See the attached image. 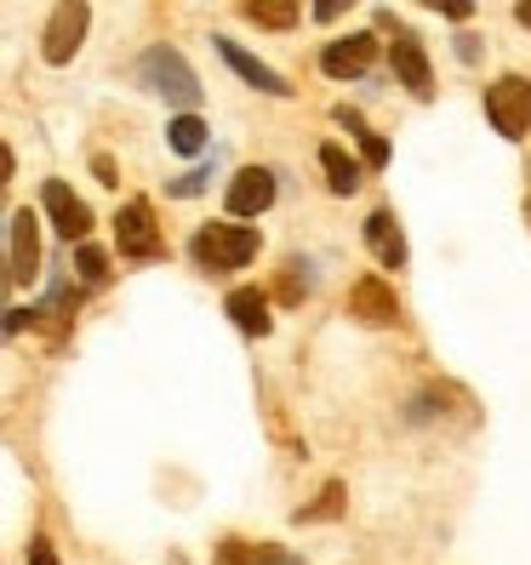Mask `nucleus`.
<instances>
[{
  "instance_id": "f257e3e1",
  "label": "nucleus",
  "mask_w": 531,
  "mask_h": 565,
  "mask_svg": "<svg viewBox=\"0 0 531 565\" xmlns=\"http://www.w3.org/2000/svg\"><path fill=\"white\" fill-rule=\"evenodd\" d=\"M189 257L201 263L206 275L246 269V263L257 257V228H246V223H206V228H194Z\"/></svg>"
},
{
  "instance_id": "f03ea898",
  "label": "nucleus",
  "mask_w": 531,
  "mask_h": 565,
  "mask_svg": "<svg viewBox=\"0 0 531 565\" xmlns=\"http://www.w3.org/2000/svg\"><path fill=\"white\" fill-rule=\"evenodd\" d=\"M138 81H144L155 97H166V104H178L183 115L201 109V81H194V70L183 63L178 46H149V52L138 57Z\"/></svg>"
},
{
  "instance_id": "7ed1b4c3",
  "label": "nucleus",
  "mask_w": 531,
  "mask_h": 565,
  "mask_svg": "<svg viewBox=\"0 0 531 565\" xmlns=\"http://www.w3.org/2000/svg\"><path fill=\"white\" fill-rule=\"evenodd\" d=\"M486 120L503 131L509 143H520L531 131V81L525 75H497L486 86Z\"/></svg>"
},
{
  "instance_id": "20e7f679",
  "label": "nucleus",
  "mask_w": 531,
  "mask_h": 565,
  "mask_svg": "<svg viewBox=\"0 0 531 565\" xmlns=\"http://www.w3.org/2000/svg\"><path fill=\"white\" fill-rule=\"evenodd\" d=\"M115 246H120V257H131V263H155V257L166 252L149 201H126V206H120V217H115Z\"/></svg>"
},
{
  "instance_id": "39448f33",
  "label": "nucleus",
  "mask_w": 531,
  "mask_h": 565,
  "mask_svg": "<svg viewBox=\"0 0 531 565\" xmlns=\"http://www.w3.org/2000/svg\"><path fill=\"white\" fill-rule=\"evenodd\" d=\"M389 63H394V81H401L412 97H435V63H428L423 41L412 35L406 23H394V41H389Z\"/></svg>"
},
{
  "instance_id": "423d86ee",
  "label": "nucleus",
  "mask_w": 531,
  "mask_h": 565,
  "mask_svg": "<svg viewBox=\"0 0 531 565\" xmlns=\"http://www.w3.org/2000/svg\"><path fill=\"white\" fill-rule=\"evenodd\" d=\"M41 206H46V217H52V228H57L63 241H86V235H92V206H86L63 178H52V183L41 189Z\"/></svg>"
},
{
  "instance_id": "0eeeda50",
  "label": "nucleus",
  "mask_w": 531,
  "mask_h": 565,
  "mask_svg": "<svg viewBox=\"0 0 531 565\" xmlns=\"http://www.w3.org/2000/svg\"><path fill=\"white\" fill-rule=\"evenodd\" d=\"M86 29H92V7H57L52 12V23H46V41H41V57L46 63H70L75 52H81V41H86Z\"/></svg>"
},
{
  "instance_id": "6e6552de",
  "label": "nucleus",
  "mask_w": 531,
  "mask_h": 565,
  "mask_svg": "<svg viewBox=\"0 0 531 565\" xmlns=\"http://www.w3.org/2000/svg\"><path fill=\"white\" fill-rule=\"evenodd\" d=\"M275 206V172L269 166H241L235 178H229V212L235 217H263Z\"/></svg>"
},
{
  "instance_id": "1a4fd4ad",
  "label": "nucleus",
  "mask_w": 531,
  "mask_h": 565,
  "mask_svg": "<svg viewBox=\"0 0 531 565\" xmlns=\"http://www.w3.org/2000/svg\"><path fill=\"white\" fill-rule=\"evenodd\" d=\"M349 315L360 326H394L401 320V297H394V286L383 275H367V280H354V291H349Z\"/></svg>"
},
{
  "instance_id": "9d476101",
  "label": "nucleus",
  "mask_w": 531,
  "mask_h": 565,
  "mask_svg": "<svg viewBox=\"0 0 531 565\" xmlns=\"http://www.w3.org/2000/svg\"><path fill=\"white\" fill-rule=\"evenodd\" d=\"M378 63V35H343V41H331L320 52V70L331 81H360Z\"/></svg>"
},
{
  "instance_id": "9b49d317",
  "label": "nucleus",
  "mask_w": 531,
  "mask_h": 565,
  "mask_svg": "<svg viewBox=\"0 0 531 565\" xmlns=\"http://www.w3.org/2000/svg\"><path fill=\"white\" fill-rule=\"evenodd\" d=\"M7 275L12 286H29L41 275V223L35 212H12V252H7Z\"/></svg>"
},
{
  "instance_id": "f8f14e48",
  "label": "nucleus",
  "mask_w": 531,
  "mask_h": 565,
  "mask_svg": "<svg viewBox=\"0 0 531 565\" xmlns=\"http://www.w3.org/2000/svg\"><path fill=\"white\" fill-rule=\"evenodd\" d=\"M217 41V57L229 63V70H235L246 86H257V92H269V97H291V86H286V75H275L269 63H257L241 41H229V35H212Z\"/></svg>"
},
{
  "instance_id": "ddd939ff",
  "label": "nucleus",
  "mask_w": 531,
  "mask_h": 565,
  "mask_svg": "<svg viewBox=\"0 0 531 565\" xmlns=\"http://www.w3.org/2000/svg\"><path fill=\"white\" fill-rule=\"evenodd\" d=\"M223 315L235 320L246 338H269L275 331V315H269V291H257V286H241V291H229V303Z\"/></svg>"
},
{
  "instance_id": "4468645a",
  "label": "nucleus",
  "mask_w": 531,
  "mask_h": 565,
  "mask_svg": "<svg viewBox=\"0 0 531 565\" xmlns=\"http://www.w3.org/2000/svg\"><path fill=\"white\" fill-rule=\"evenodd\" d=\"M367 246H372V257L383 263V269H406V235H401V217H394L389 206H378L367 217Z\"/></svg>"
},
{
  "instance_id": "2eb2a0df",
  "label": "nucleus",
  "mask_w": 531,
  "mask_h": 565,
  "mask_svg": "<svg viewBox=\"0 0 531 565\" xmlns=\"http://www.w3.org/2000/svg\"><path fill=\"white\" fill-rule=\"evenodd\" d=\"M320 166H326V189H331V194H354L360 183H367L360 160H349L338 143H320Z\"/></svg>"
},
{
  "instance_id": "dca6fc26",
  "label": "nucleus",
  "mask_w": 531,
  "mask_h": 565,
  "mask_svg": "<svg viewBox=\"0 0 531 565\" xmlns=\"http://www.w3.org/2000/svg\"><path fill=\"white\" fill-rule=\"evenodd\" d=\"M166 143H172L178 154H201L206 149V120L201 115H178L172 126H166Z\"/></svg>"
},
{
  "instance_id": "f3484780",
  "label": "nucleus",
  "mask_w": 531,
  "mask_h": 565,
  "mask_svg": "<svg viewBox=\"0 0 531 565\" xmlns=\"http://www.w3.org/2000/svg\"><path fill=\"white\" fill-rule=\"evenodd\" d=\"M315 291V263L309 257H286V275H280V303H304Z\"/></svg>"
},
{
  "instance_id": "a211bd4d",
  "label": "nucleus",
  "mask_w": 531,
  "mask_h": 565,
  "mask_svg": "<svg viewBox=\"0 0 531 565\" xmlns=\"http://www.w3.org/2000/svg\"><path fill=\"white\" fill-rule=\"evenodd\" d=\"M246 18L263 23V29H291L297 23V7H291V0H252Z\"/></svg>"
},
{
  "instance_id": "6ab92c4d",
  "label": "nucleus",
  "mask_w": 531,
  "mask_h": 565,
  "mask_svg": "<svg viewBox=\"0 0 531 565\" xmlns=\"http://www.w3.org/2000/svg\"><path fill=\"white\" fill-rule=\"evenodd\" d=\"M280 548H252V543H241V537H229L223 543V554H217V565H269Z\"/></svg>"
},
{
  "instance_id": "aec40b11",
  "label": "nucleus",
  "mask_w": 531,
  "mask_h": 565,
  "mask_svg": "<svg viewBox=\"0 0 531 565\" xmlns=\"http://www.w3.org/2000/svg\"><path fill=\"white\" fill-rule=\"evenodd\" d=\"M75 269H81V280H86V286H104V280H109V257L97 252V246H81Z\"/></svg>"
},
{
  "instance_id": "412c9836",
  "label": "nucleus",
  "mask_w": 531,
  "mask_h": 565,
  "mask_svg": "<svg viewBox=\"0 0 531 565\" xmlns=\"http://www.w3.org/2000/svg\"><path fill=\"white\" fill-rule=\"evenodd\" d=\"M343 509V486H326L320 491V503H309V509H297V520H331Z\"/></svg>"
},
{
  "instance_id": "4be33fe9",
  "label": "nucleus",
  "mask_w": 531,
  "mask_h": 565,
  "mask_svg": "<svg viewBox=\"0 0 531 565\" xmlns=\"http://www.w3.org/2000/svg\"><path fill=\"white\" fill-rule=\"evenodd\" d=\"M354 138H360V154H367L372 172H378V166H389V143L378 138V131H354Z\"/></svg>"
},
{
  "instance_id": "5701e85b",
  "label": "nucleus",
  "mask_w": 531,
  "mask_h": 565,
  "mask_svg": "<svg viewBox=\"0 0 531 565\" xmlns=\"http://www.w3.org/2000/svg\"><path fill=\"white\" fill-rule=\"evenodd\" d=\"M23 326H35V309H12L7 320H0V343H7V338H18Z\"/></svg>"
},
{
  "instance_id": "b1692460",
  "label": "nucleus",
  "mask_w": 531,
  "mask_h": 565,
  "mask_svg": "<svg viewBox=\"0 0 531 565\" xmlns=\"http://www.w3.org/2000/svg\"><path fill=\"white\" fill-rule=\"evenodd\" d=\"M29 565H63V559L52 554V543H46V537H35V543H29Z\"/></svg>"
},
{
  "instance_id": "393cba45",
  "label": "nucleus",
  "mask_w": 531,
  "mask_h": 565,
  "mask_svg": "<svg viewBox=\"0 0 531 565\" xmlns=\"http://www.w3.org/2000/svg\"><path fill=\"white\" fill-rule=\"evenodd\" d=\"M206 178H212V172H189V178H178V183H172V194H201V189H206Z\"/></svg>"
},
{
  "instance_id": "a878e982",
  "label": "nucleus",
  "mask_w": 531,
  "mask_h": 565,
  "mask_svg": "<svg viewBox=\"0 0 531 565\" xmlns=\"http://www.w3.org/2000/svg\"><path fill=\"white\" fill-rule=\"evenodd\" d=\"M92 172L104 178V183H115V160H109V154H97V160H92Z\"/></svg>"
},
{
  "instance_id": "bb28decb",
  "label": "nucleus",
  "mask_w": 531,
  "mask_h": 565,
  "mask_svg": "<svg viewBox=\"0 0 531 565\" xmlns=\"http://www.w3.org/2000/svg\"><path fill=\"white\" fill-rule=\"evenodd\" d=\"M7 183H12V149L0 143V189H7Z\"/></svg>"
},
{
  "instance_id": "cd10ccee",
  "label": "nucleus",
  "mask_w": 531,
  "mask_h": 565,
  "mask_svg": "<svg viewBox=\"0 0 531 565\" xmlns=\"http://www.w3.org/2000/svg\"><path fill=\"white\" fill-rule=\"evenodd\" d=\"M7 297H12V275H7V263H0V309H7Z\"/></svg>"
},
{
  "instance_id": "c85d7f7f",
  "label": "nucleus",
  "mask_w": 531,
  "mask_h": 565,
  "mask_svg": "<svg viewBox=\"0 0 531 565\" xmlns=\"http://www.w3.org/2000/svg\"><path fill=\"white\" fill-rule=\"evenodd\" d=\"M269 565H304V559H297V554H275Z\"/></svg>"
},
{
  "instance_id": "c756f323",
  "label": "nucleus",
  "mask_w": 531,
  "mask_h": 565,
  "mask_svg": "<svg viewBox=\"0 0 531 565\" xmlns=\"http://www.w3.org/2000/svg\"><path fill=\"white\" fill-rule=\"evenodd\" d=\"M514 18H520V23H525V29H531V7H514Z\"/></svg>"
},
{
  "instance_id": "7c9ffc66",
  "label": "nucleus",
  "mask_w": 531,
  "mask_h": 565,
  "mask_svg": "<svg viewBox=\"0 0 531 565\" xmlns=\"http://www.w3.org/2000/svg\"><path fill=\"white\" fill-rule=\"evenodd\" d=\"M525 223H531V206H525Z\"/></svg>"
}]
</instances>
